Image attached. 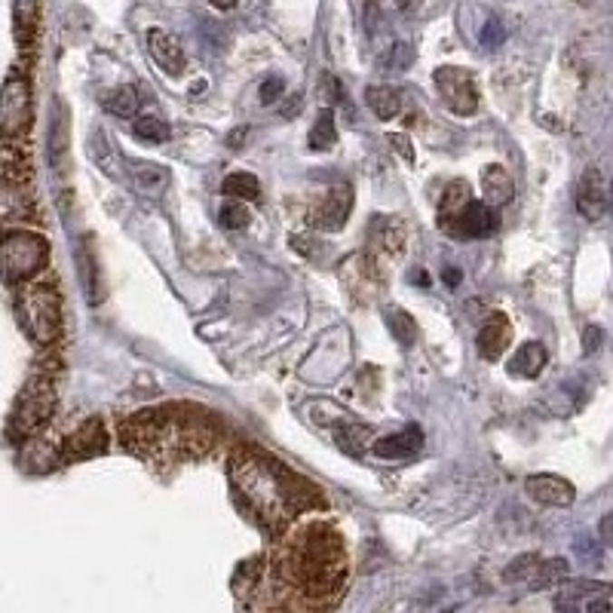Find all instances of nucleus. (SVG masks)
<instances>
[{"instance_id": "46", "label": "nucleus", "mask_w": 613, "mask_h": 613, "mask_svg": "<svg viewBox=\"0 0 613 613\" xmlns=\"http://www.w3.org/2000/svg\"><path fill=\"white\" fill-rule=\"evenodd\" d=\"M396 4L402 6V10H408V6H414V0H396Z\"/></svg>"}, {"instance_id": "41", "label": "nucleus", "mask_w": 613, "mask_h": 613, "mask_svg": "<svg viewBox=\"0 0 613 613\" xmlns=\"http://www.w3.org/2000/svg\"><path fill=\"white\" fill-rule=\"evenodd\" d=\"M577 552L583 555V559H598V546L592 543V540H577Z\"/></svg>"}, {"instance_id": "40", "label": "nucleus", "mask_w": 613, "mask_h": 613, "mask_svg": "<svg viewBox=\"0 0 613 613\" xmlns=\"http://www.w3.org/2000/svg\"><path fill=\"white\" fill-rule=\"evenodd\" d=\"M583 613H613V604L608 598H589Z\"/></svg>"}, {"instance_id": "37", "label": "nucleus", "mask_w": 613, "mask_h": 613, "mask_svg": "<svg viewBox=\"0 0 613 613\" xmlns=\"http://www.w3.org/2000/svg\"><path fill=\"white\" fill-rule=\"evenodd\" d=\"M503 37L506 34H503V28H500V22H488L485 31H482V44H485V46H497Z\"/></svg>"}, {"instance_id": "42", "label": "nucleus", "mask_w": 613, "mask_h": 613, "mask_svg": "<svg viewBox=\"0 0 613 613\" xmlns=\"http://www.w3.org/2000/svg\"><path fill=\"white\" fill-rule=\"evenodd\" d=\"M555 613H579V601H570V598L555 595Z\"/></svg>"}, {"instance_id": "39", "label": "nucleus", "mask_w": 613, "mask_h": 613, "mask_svg": "<svg viewBox=\"0 0 613 613\" xmlns=\"http://www.w3.org/2000/svg\"><path fill=\"white\" fill-rule=\"evenodd\" d=\"M598 537L604 546H613V512H608L604 519L598 521Z\"/></svg>"}, {"instance_id": "19", "label": "nucleus", "mask_w": 613, "mask_h": 613, "mask_svg": "<svg viewBox=\"0 0 613 613\" xmlns=\"http://www.w3.org/2000/svg\"><path fill=\"white\" fill-rule=\"evenodd\" d=\"M482 199H485L491 209L506 206L512 199V179L503 166H488L485 172H482Z\"/></svg>"}, {"instance_id": "27", "label": "nucleus", "mask_w": 613, "mask_h": 613, "mask_svg": "<svg viewBox=\"0 0 613 613\" xmlns=\"http://www.w3.org/2000/svg\"><path fill=\"white\" fill-rule=\"evenodd\" d=\"M221 190L228 193V197H237V199H258L261 197V184L252 172H230L228 179L221 181Z\"/></svg>"}, {"instance_id": "6", "label": "nucleus", "mask_w": 613, "mask_h": 613, "mask_svg": "<svg viewBox=\"0 0 613 613\" xmlns=\"http://www.w3.org/2000/svg\"><path fill=\"white\" fill-rule=\"evenodd\" d=\"M55 411V384L50 375H31L10 414V439L28 442L40 435Z\"/></svg>"}, {"instance_id": "22", "label": "nucleus", "mask_w": 613, "mask_h": 613, "mask_svg": "<svg viewBox=\"0 0 613 613\" xmlns=\"http://www.w3.org/2000/svg\"><path fill=\"white\" fill-rule=\"evenodd\" d=\"M365 104L377 120H393L402 111V95L393 86H368Z\"/></svg>"}, {"instance_id": "13", "label": "nucleus", "mask_w": 613, "mask_h": 613, "mask_svg": "<svg viewBox=\"0 0 613 613\" xmlns=\"http://www.w3.org/2000/svg\"><path fill=\"white\" fill-rule=\"evenodd\" d=\"M148 46H151L153 62H157L166 74H172V77L184 74V68H188V55H184L179 37L169 34V31H163V28H153L148 34Z\"/></svg>"}, {"instance_id": "30", "label": "nucleus", "mask_w": 613, "mask_h": 613, "mask_svg": "<svg viewBox=\"0 0 613 613\" xmlns=\"http://www.w3.org/2000/svg\"><path fill=\"white\" fill-rule=\"evenodd\" d=\"M132 132H135V139H141L148 144H163V141H169V135H172L160 117H139L132 123Z\"/></svg>"}, {"instance_id": "18", "label": "nucleus", "mask_w": 613, "mask_h": 613, "mask_svg": "<svg viewBox=\"0 0 613 613\" xmlns=\"http://www.w3.org/2000/svg\"><path fill=\"white\" fill-rule=\"evenodd\" d=\"M546 362H550V353H546V346L543 344H537V341H528V344H521L519 350H515V356L510 359V365H506V371H510L512 377H537L540 371L546 368Z\"/></svg>"}, {"instance_id": "29", "label": "nucleus", "mask_w": 613, "mask_h": 613, "mask_svg": "<svg viewBox=\"0 0 613 613\" xmlns=\"http://www.w3.org/2000/svg\"><path fill=\"white\" fill-rule=\"evenodd\" d=\"M40 15V0H15L13 4V19H15V34L19 40H28L37 28Z\"/></svg>"}, {"instance_id": "26", "label": "nucleus", "mask_w": 613, "mask_h": 613, "mask_svg": "<svg viewBox=\"0 0 613 613\" xmlns=\"http://www.w3.org/2000/svg\"><path fill=\"white\" fill-rule=\"evenodd\" d=\"M104 111H111L114 117H132L139 111V92L132 86H117V90L104 92Z\"/></svg>"}, {"instance_id": "38", "label": "nucleus", "mask_w": 613, "mask_h": 613, "mask_svg": "<svg viewBox=\"0 0 613 613\" xmlns=\"http://www.w3.org/2000/svg\"><path fill=\"white\" fill-rule=\"evenodd\" d=\"M390 144L399 151V157H402V160H408V163H411V160H414V148H411L408 135H390Z\"/></svg>"}, {"instance_id": "44", "label": "nucleus", "mask_w": 613, "mask_h": 613, "mask_svg": "<svg viewBox=\"0 0 613 613\" xmlns=\"http://www.w3.org/2000/svg\"><path fill=\"white\" fill-rule=\"evenodd\" d=\"M246 141V129L239 126V129H233V132L228 135V148H239V144Z\"/></svg>"}, {"instance_id": "2", "label": "nucleus", "mask_w": 613, "mask_h": 613, "mask_svg": "<svg viewBox=\"0 0 613 613\" xmlns=\"http://www.w3.org/2000/svg\"><path fill=\"white\" fill-rule=\"evenodd\" d=\"M230 475L239 500L268 530L286 528L310 503L297 475L258 451H239L230 460Z\"/></svg>"}, {"instance_id": "11", "label": "nucleus", "mask_w": 613, "mask_h": 613, "mask_svg": "<svg viewBox=\"0 0 613 613\" xmlns=\"http://www.w3.org/2000/svg\"><path fill=\"white\" fill-rule=\"evenodd\" d=\"M497 228H500V218L494 209H491L485 199H470V203L463 206V212L457 215L454 228L448 230V237L482 239V237H491Z\"/></svg>"}, {"instance_id": "17", "label": "nucleus", "mask_w": 613, "mask_h": 613, "mask_svg": "<svg viewBox=\"0 0 613 613\" xmlns=\"http://www.w3.org/2000/svg\"><path fill=\"white\" fill-rule=\"evenodd\" d=\"M350 209H353V190L346 188V184H341V188L328 193L326 203L319 206V212L313 215V221H316L322 230H341Z\"/></svg>"}, {"instance_id": "28", "label": "nucleus", "mask_w": 613, "mask_h": 613, "mask_svg": "<svg viewBox=\"0 0 613 613\" xmlns=\"http://www.w3.org/2000/svg\"><path fill=\"white\" fill-rule=\"evenodd\" d=\"M335 141H337L335 114L326 108V111H322V114L316 117V123H313V129H310V139H306V144H310L313 151H328Z\"/></svg>"}, {"instance_id": "16", "label": "nucleus", "mask_w": 613, "mask_h": 613, "mask_svg": "<svg viewBox=\"0 0 613 613\" xmlns=\"http://www.w3.org/2000/svg\"><path fill=\"white\" fill-rule=\"evenodd\" d=\"M510 341H512V326H510V319L503 316V313H494L485 326H482V332H479V353L485 356L488 362H497L500 356H503V350L510 346Z\"/></svg>"}, {"instance_id": "12", "label": "nucleus", "mask_w": 613, "mask_h": 613, "mask_svg": "<svg viewBox=\"0 0 613 613\" xmlns=\"http://www.w3.org/2000/svg\"><path fill=\"white\" fill-rule=\"evenodd\" d=\"M524 491H528V497L534 500L540 506H574L577 500V488L570 485L568 479H561V475H552V472H540V475H530L528 482H524Z\"/></svg>"}, {"instance_id": "36", "label": "nucleus", "mask_w": 613, "mask_h": 613, "mask_svg": "<svg viewBox=\"0 0 613 613\" xmlns=\"http://www.w3.org/2000/svg\"><path fill=\"white\" fill-rule=\"evenodd\" d=\"M282 92H286V83H282L279 77H270V80H264V83H261V102L264 104H273Z\"/></svg>"}, {"instance_id": "35", "label": "nucleus", "mask_w": 613, "mask_h": 613, "mask_svg": "<svg viewBox=\"0 0 613 613\" xmlns=\"http://www.w3.org/2000/svg\"><path fill=\"white\" fill-rule=\"evenodd\" d=\"M601 344H604V332H601V328L598 326H586L583 328V350H586V356L598 353Z\"/></svg>"}, {"instance_id": "24", "label": "nucleus", "mask_w": 613, "mask_h": 613, "mask_svg": "<svg viewBox=\"0 0 613 613\" xmlns=\"http://www.w3.org/2000/svg\"><path fill=\"white\" fill-rule=\"evenodd\" d=\"M386 316V326H390V335L396 337L399 346H414L417 344V322L414 316H408L405 310H399V306H386L384 310Z\"/></svg>"}, {"instance_id": "32", "label": "nucleus", "mask_w": 613, "mask_h": 613, "mask_svg": "<svg viewBox=\"0 0 613 613\" xmlns=\"http://www.w3.org/2000/svg\"><path fill=\"white\" fill-rule=\"evenodd\" d=\"M135 188H139V190L166 188V169H160L153 163H139V166H135Z\"/></svg>"}, {"instance_id": "9", "label": "nucleus", "mask_w": 613, "mask_h": 613, "mask_svg": "<svg viewBox=\"0 0 613 613\" xmlns=\"http://www.w3.org/2000/svg\"><path fill=\"white\" fill-rule=\"evenodd\" d=\"M34 218V199L31 188L19 175H4L0 179V228H22Z\"/></svg>"}, {"instance_id": "31", "label": "nucleus", "mask_w": 613, "mask_h": 613, "mask_svg": "<svg viewBox=\"0 0 613 613\" xmlns=\"http://www.w3.org/2000/svg\"><path fill=\"white\" fill-rule=\"evenodd\" d=\"M218 221H221V228H228V230H243L252 224V212H248V206L243 199H230V203L221 206Z\"/></svg>"}, {"instance_id": "34", "label": "nucleus", "mask_w": 613, "mask_h": 613, "mask_svg": "<svg viewBox=\"0 0 613 613\" xmlns=\"http://www.w3.org/2000/svg\"><path fill=\"white\" fill-rule=\"evenodd\" d=\"M362 435H365V430H356V426H353V430H337V445H341L344 451H350V454H359L362 451Z\"/></svg>"}, {"instance_id": "4", "label": "nucleus", "mask_w": 613, "mask_h": 613, "mask_svg": "<svg viewBox=\"0 0 613 613\" xmlns=\"http://www.w3.org/2000/svg\"><path fill=\"white\" fill-rule=\"evenodd\" d=\"M50 264V243L37 230H6L0 237V279L31 282Z\"/></svg>"}, {"instance_id": "20", "label": "nucleus", "mask_w": 613, "mask_h": 613, "mask_svg": "<svg viewBox=\"0 0 613 613\" xmlns=\"http://www.w3.org/2000/svg\"><path fill=\"white\" fill-rule=\"evenodd\" d=\"M470 203V188H466L463 181H451L445 193H442V203H439V228L442 230H451L457 221V215L463 212V206Z\"/></svg>"}, {"instance_id": "3", "label": "nucleus", "mask_w": 613, "mask_h": 613, "mask_svg": "<svg viewBox=\"0 0 613 613\" xmlns=\"http://www.w3.org/2000/svg\"><path fill=\"white\" fill-rule=\"evenodd\" d=\"M344 574L341 550L326 530H304L286 552V577L301 586L304 595H332Z\"/></svg>"}, {"instance_id": "23", "label": "nucleus", "mask_w": 613, "mask_h": 613, "mask_svg": "<svg viewBox=\"0 0 613 613\" xmlns=\"http://www.w3.org/2000/svg\"><path fill=\"white\" fill-rule=\"evenodd\" d=\"M568 574H570L568 559H546V561H540L534 568V574L528 577V586L534 589V592H540V589H552V586H561L564 579H568Z\"/></svg>"}, {"instance_id": "5", "label": "nucleus", "mask_w": 613, "mask_h": 613, "mask_svg": "<svg viewBox=\"0 0 613 613\" xmlns=\"http://www.w3.org/2000/svg\"><path fill=\"white\" fill-rule=\"evenodd\" d=\"M15 316L37 346H53L62 337V301L53 286H28L15 297Z\"/></svg>"}, {"instance_id": "8", "label": "nucleus", "mask_w": 613, "mask_h": 613, "mask_svg": "<svg viewBox=\"0 0 613 613\" xmlns=\"http://www.w3.org/2000/svg\"><path fill=\"white\" fill-rule=\"evenodd\" d=\"M435 86H439V95L445 99V104L454 111V114H460V117L475 114V108H479V92H475L470 71L439 68L435 71Z\"/></svg>"}, {"instance_id": "47", "label": "nucleus", "mask_w": 613, "mask_h": 613, "mask_svg": "<svg viewBox=\"0 0 613 613\" xmlns=\"http://www.w3.org/2000/svg\"><path fill=\"white\" fill-rule=\"evenodd\" d=\"M577 4H592V0H577Z\"/></svg>"}, {"instance_id": "45", "label": "nucleus", "mask_w": 613, "mask_h": 613, "mask_svg": "<svg viewBox=\"0 0 613 613\" xmlns=\"http://www.w3.org/2000/svg\"><path fill=\"white\" fill-rule=\"evenodd\" d=\"M209 4H212L215 10H233V6H237L239 0H209Z\"/></svg>"}, {"instance_id": "25", "label": "nucleus", "mask_w": 613, "mask_h": 613, "mask_svg": "<svg viewBox=\"0 0 613 613\" xmlns=\"http://www.w3.org/2000/svg\"><path fill=\"white\" fill-rule=\"evenodd\" d=\"M613 592L610 583H601V579H564L559 595L561 598L579 601V598H608Z\"/></svg>"}, {"instance_id": "14", "label": "nucleus", "mask_w": 613, "mask_h": 613, "mask_svg": "<svg viewBox=\"0 0 613 613\" xmlns=\"http://www.w3.org/2000/svg\"><path fill=\"white\" fill-rule=\"evenodd\" d=\"M577 209H579V215L589 218V221H598V218L608 215V193H604V179L598 169H589L583 179H579Z\"/></svg>"}, {"instance_id": "1", "label": "nucleus", "mask_w": 613, "mask_h": 613, "mask_svg": "<svg viewBox=\"0 0 613 613\" xmlns=\"http://www.w3.org/2000/svg\"><path fill=\"white\" fill-rule=\"evenodd\" d=\"M215 439L212 417L193 408H151L123 423V445L160 466L203 457L212 451Z\"/></svg>"}, {"instance_id": "43", "label": "nucleus", "mask_w": 613, "mask_h": 613, "mask_svg": "<svg viewBox=\"0 0 613 613\" xmlns=\"http://www.w3.org/2000/svg\"><path fill=\"white\" fill-rule=\"evenodd\" d=\"M442 279H445L448 288H457L460 282H463V273H460L457 268H445V270H442Z\"/></svg>"}, {"instance_id": "33", "label": "nucleus", "mask_w": 613, "mask_h": 613, "mask_svg": "<svg viewBox=\"0 0 613 613\" xmlns=\"http://www.w3.org/2000/svg\"><path fill=\"white\" fill-rule=\"evenodd\" d=\"M537 564H540V555H534V552L519 555V559H515V561L506 564L503 579H506V583H521V579H528L530 574H534Z\"/></svg>"}, {"instance_id": "21", "label": "nucleus", "mask_w": 613, "mask_h": 613, "mask_svg": "<svg viewBox=\"0 0 613 613\" xmlns=\"http://www.w3.org/2000/svg\"><path fill=\"white\" fill-rule=\"evenodd\" d=\"M46 153H50L53 169H59L62 157L68 153V114L62 111V102L53 104L50 117V135H46Z\"/></svg>"}, {"instance_id": "15", "label": "nucleus", "mask_w": 613, "mask_h": 613, "mask_svg": "<svg viewBox=\"0 0 613 613\" xmlns=\"http://www.w3.org/2000/svg\"><path fill=\"white\" fill-rule=\"evenodd\" d=\"M423 448V430L421 426L411 423L408 430L402 433H393V435H384V439L375 442V454L381 460H402V457H411L417 454V451Z\"/></svg>"}, {"instance_id": "10", "label": "nucleus", "mask_w": 613, "mask_h": 613, "mask_svg": "<svg viewBox=\"0 0 613 613\" xmlns=\"http://www.w3.org/2000/svg\"><path fill=\"white\" fill-rule=\"evenodd\" d=\"M104 451H108V433H104L102 421H86L62 439L59 463H74V460L104 454Z\"/></svg>"}, {"instance_id": "7", "label": "nucleus", "mask_w": 613, "mask_h": 613, "mask_svg": "<svg viewBox=\"0 0 613 613\" xmlns=\"http://www.w3.org/2000/svg\"><path fill=\"white\" fill-rule=\"evenodd\" d=\"M31 117H34L31 86L22 74H13L0 86V139L22 141L31 129Z\"/></svg>"}]
</instances>
